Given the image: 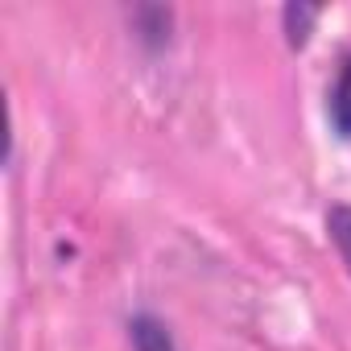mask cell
Listing matches in <instances>:
<instances>
[{"instance_id":"obj_1","label":"cell","mask_w":351,"mask_h":351,"mask_svg":"<svg viewBox=\"0 0 351 351\" xmlns=\"http://www.w3.org/2000/svg\"><path fill=\"white\" fill-rule=\"evenodd\" d=\"M330 124L339 128V136H351V58L343 62V71L330 87Z\"/></svg>"},{"instance_id":"obj_2","label":"cell","mask_w":351,"mask_h":351,"mask_svg":"<svg viewBox=\"0 0 351 351\" xmlns=\"http://www.w3.org/2000/svg\"><path fill=\"white\" fill-rule=\"evenodd\" d=\"M132 351H173V339H169V330L157 318L141 314L132 322Z\"/></svg>"},{"instance_id":"obj_3","label":"cell","mask_w":351,"mask_h":351,"mask_svg":"<svg viewBox=\"0 0 351 351\" xmlns=\"http://www.w3.org/2000/svg\"><path fill=\"white\" fill-rule=\"evenodd\" d=\"M326 228H330V240L339 244V256H343V265L351 269V207H339V211H330Z\"/></svg>"}]
</instances>
